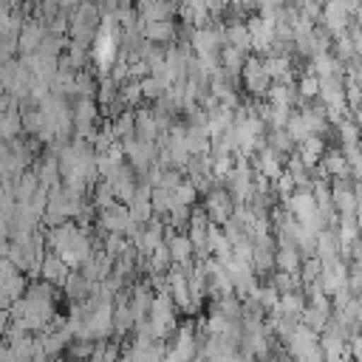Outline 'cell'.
Segmentation results:
<instances>
[{
  "label": "cell",
  "instance_id": "cell-1",
  "mask_svg": "<svg viewBox=\"0 0 362 362\" xmlns=\"http://www.w3.org/2000/svg\"><path fill=\"white\" fill-rule=\"evenodd\" d=\"M175 311H178V308H175L170 291H158V294L153 297V305H150L147 320H150V328H153L156 339H164V337H170V334L178 328Z\"/></svg>",
  "mask_w": 362,
  "mask_h": 362
},
{
  "label": "cell",
  "instance_id": "cell-2",
  "mask_svg": "<svg viewBox=\"0 0 362 362\" xmlns=\"http://www.w3.org/2000/svg\"><path fill=\"white\" fill-rule=\"evenodd\" d=\"M204 212H206V218H209L212 223L223 226V223L232 218V212H235V198H232V192H229L226 187H209V189L204 192Z\"/></svg>",
  "mask_w": 362,
  "mask_h": 362
},
{
  "label": "cell",
  "instance_id": "cell-3",
  "mask_svg": "<svg viewBox=\"0 0 362 362\" xmlns=\"http://www.w3.org/2000/svg\"><path fill=\"white\" fill-rule=\"evenodd\" d=\"M240 79H243V88L252 93V96H266L269 88H272V76L263 65L260 57H246L243 62V71H240Z\"/></svg>",
  "mask_w": 362,
  "mask_h": 362
},
{
  "label": "cell",
  "instance_id": "cell-4",
  "mask_svg": "<svg viewBox=\"0 0 362 362\" xmlns=\"http://www.w3.org/2000/svg\"><path fill=\"white\" fill-rule=\"evenodd\" d=\"M96 223L102 226V232H105V235H124V232H127V226L133 223V218H130V209H127L122 201H116V204H110V206L99 209Z\"/></svg>",
  "mask_w": 362,
  "mask_h": 362
},
{
  "label": "cell",
  "instance_id": "cell-5",
  "mask_svg": "<svg viewBox=\"0 0 362 362\" xmlns=\"http://www.w3.org/2000/svg\"><path fill=\"white\" fill-rule=\"evenodd\" d=\"M226 45L223 40V28H212V25H201L192 31V48L198 57H209V54H221V48Z\"/></svg>",
  "mask_w": 362,
  "mask_h": 362
},
{
  "label": "cell",
  "instance_id": "cell-6",
  "mask_svg": "<svg viewBox=\"0 0 362 362\" xmlns=\"http://www.w3.org/2000/svg\"><path fill=\"white\" fill-rule=\"evenodd\" d=\"M45 34H48V28H45V23H42V20H25V23H23V28H20V34H17L20 57H23V54H34V51H40V45H42Z\"/></svg>",
  "mask_w": 362,
  "mask_h": 362
},
{
  "label": "cell",
  "instance_id": "cell-7",
  "mask_svg": "<svg viewBox=\"0 0 362 362\" xmlns=\"http://www.w3.org/2000/svg\"><path fill=\"white\" fill-rule=\"evenodd\" d=\"M167 246H170V255H173V263L175 266H184V269L192 266L195 246H192V240H189L187 232H167Z\"/></svg>",
  "mask_w": 362,
  "mask_h": 362
},
{
  "label": "cell",
  "instance_id": "cell-8",
  "mask_svg": "<svg viewBox=\"0 0 362 362\" xmlns=\"http://www.w3.org/2000/svg\"><path fill=\"white\" fill-rule=\"evenodd\" d=\"M139 31L147 42H156V45H164V42H173L175 40V23L173 20H139Z\"/></svg>",
  "mask_w": 362,
  "mask_h": 362
},
{
  "label": "cell",
  "instance_id": "cell-9",
  "mask_svg": "<svg viewBox=\"0 0 362 362\" xmlns=\"http://www.w3.org/2000/svg\"><path fill=\"white\" fill-rule=\"evenodd\" d=\"M68 274H71V266H68L57 252H45L42 266H40V277H42V280H48L51 286L62 288V283L68 280Z\"/></svg>",
  "mask_w": 362,
  "mask_h": 362
},
{
  "label": "cell",
  "instance_id": "cell-10",
  "mask_svg": "<svg viewBox=\"0 0 362 362\" xmlns=\"http://www.w3.org/2000/svg\"><path fill=\"white\" fill-rule=\"evenodd\" d=\"M136 328V314L130 308V300L127 294H119L116 297V305H113V334L116 337H124Z\"/></svg>",
  "mask_w": 362,
  "mask_h": 362
},
{
  "label": "cell",
  "instance_id": "cell-11",
  "mask_svg": "<svg viewBox=\"0 0 362 362\" xmlns=\"http://www.w3.org/2000/svg\"><path fill=\"white\" fill-rule=\"evenodd\" d=\"M11 187H14V195H17V204H28L37 192H40V175L34 173V170H23L14 181H11Z\"/></svg>",
  "mask_w": 362,
  "mask_h": 362
},
{
  "label": "cell",
  "instance_id": "cell-12",
  "mask_svg": "<svg viewBox=\"0 0 362 362\" xmlns=\"http://www.w3.org/2000/svg\"><path fill=\"white\" fill-rule=\"evenodd\" d=\"M263 65H266L272 82H291V57L288 54H266Z\"/></svg>",
  "mask_w": 362,
  "mask_h": 362
},
{
  "label": "cell",
  "instance_id": "cell-13",
  "mask_svg": "<svg viewBox=\"0 0 362 362\" xmlns=\"http://www.w3.org/2000/svg\"><path fill=\"white\" fill-rule=\"evenodd\" d=\"M320 170H322V175H331V178H345V175H351V173H348V158H345L342 150H325L322 158H320Z\"/></svg>",
  "mask_w": 362,
  "mask_h": 362
},
{
  "label": "cell",
  "instance_id": "cell-14",
  "mask_svg": "<svg viewBox=\"0 0 362 362\" xmlns=\"http://www.w3.org/2000/svg\"><path fill=\"white\" fill-rule=\"evenodd\" d=\"M181 17H184L187 23H192L195 28L206 25L209 17H212L209 0H184V3H181Z\"/></svg>",
  "mask_w": 362,
  "mask_h": 362
},
{
  "label": "cell",
  "instance_id": "cell-15",
  "mask_svg": "<svg viewBox=\"0 0 362 362\" xmlns=\"http://www.w3.org/2000/svg\"><path fill=\"white\" fill-rule=\"evenodd\" d=\"M294 153L303 158V164L305 167H314L320 158H322V153H325V144H322V136H305L303 141H297V147H294Z\"/></svg>",
  "mask_w": 362,
  "mask_h": 362
},
{
  "label": "cell",
  "instance_id": "cell-16",
  "mask_svg": "<svg viewBox=\"0 0 362 362\" xmlns=\"http://www.w3.org/2000/svg\"><path fill=\"white\" fill-rule=\"evenodd\" d=\"M90 288H93V283L82 274V272H76V269H71V274H68V280L62 283V291H65V297L71 300V303H76V300H85L88 294H90Z\"/></svg>",
  "mask_w": 362,
  "mask_h": 362
},
{
  "label": "cell",
  "instance_id": "cell-17",
  "mask_svg": "<svg viewBox=\"0 0 362 362\" xmlns=\"http://www.w3.org/2000/svg\"><path fill=\"white\" fill-rule=\"evenodd\" d=\"M274 269L300 274V269H303L300 249H297V246H277V249H274Z\"/></svg>",
  "mask_w": 362,
  "mask_h": 362
},
{
  "label": "cell",
  "instance_id": "cell-18",
  "mask_svg": "<svg viewBox=\"0 0 362 362\" xmlns=\"http://www.w3.org/2000/svg\"><path fill=\"white\" fill-rule=\"evenodd\" d=\"M223 40H226V45H235V48H240V51H246L249 54V48H252V34H249V25L246 23H229V25H223Z\"/></svg>",
  "mask_w": 362,
  "mask_h": 362
},
{
  "label": "cell",
  "instance_id": "cell-19",
  "mask_svg": "<svg viewBox=\"0 0 362 362\" xmlns=\"http://www.w3.org/2000/svg\"><path fill=\"white\" fill-rule=\"evenodd\" d=\"M218 57H221V68H223V74H229V76H238V74L243 71V62H246V51H240V48H235V45H223Z\"/></svg>",
  "mask_w": 362,
  "mask_h": 362
},
{
  "label": "cell",
  "instance_id": "cell-20",
  "mask_svg": "<svg viewBox=\"0 0 362 362\" xmlns=\"http://www.w3.org/2000/svg\"><path fill=\"white\" fill-rule=\"evenodd\" d=\"M23 133H25V130H23L20 107H14V110H8V113L0 116V139H3V141H11V139H17V136H23Z\"/></svg>",
  "mask_w": 362,
  "mask_h": 362
},
{
  "label": "cell",
  "instance_id": "cell-21",
  "mask_svg": "<svg viewBox=\"0 0 362 362\" xmlns=\"http://www.w3.org/2000/svg\"><path fill=\"white\" fill-rule=\"evenodd\" d=\"M173 266H175V263H173L170 246H167V240H164V243H158V246L150 252V272H153V274H167Z\"/></svg>",
  "mask_w": 362,
  "mask_h": 362
},
{
  "label": "cell",
  "instance_id": "cell-22",
  "mask_svg": "<svg viewBox=\"0 0 362 362\" xmlns=\"http://www.w3.org/2000/svg\"><path fill=\"white\" fill-rule=\"evenodd\" d=\"M300 274H291V272H272V286L280 291V294H288V291H297L300 288Z\"/></svg>",
  "mask_w": 362,
  "mask_h": 362
},
{
  "label": "cell",
  "instance_id": "cell-23",
  "mask_svg": "<svg viewBox=\"0 0 362 362\" xmlns=\"http://www.w3.org/2000/svg\"><path fill=\"white\" fill-rule=\"evenodd\" d=\"M119 99L124 102V107L139 105V102L144 99V93H141V82H139V79H127V82H122V88H119Z\"/></svg>",
  "mask_w": 362,
  "mask_h": 362
},
{
  "label": "cell",
  "instance_id": "cell-24",
  "mask_svg": "<svg viewBox=\"0 0 362 362\" xmlns=\"http://www.w3.org/2000/svg\"><path fill=\"white\" fill-rule=\"evenodd\" d=\"M173 198H175V204H187V206H195V201H198V187L189 181V178H184L175 189H173Z\"/></svg>",
  "mask_w": 362,
  "mask_h": 362
},
{
  "label": "cell",
  "instance_id": "cell-25",
  "mask_svg": "<svg viewBox=\"0 0 362 362\" xmlns=\"http://www.w3.org/2000/svg\"><path fill=\"white\" fill-rule=\"evenodd\" d=\"M93 345H96V339H74V342L68 345V359H74V362H88L90 354H93Z\"/></svg>",
  "mask_w": 362,
  "mask_h": 362
},
{
  "label": "cell",
  "instance_id": "cell-26",
  "mask_svg": "<svg viewBox=\"0 0 362 362\" xmlns=\"http://www.w3.org/2000/svg\"><path fill=\"white\" fill-rule=\"evenodd\" d=\"M297 90H300V96L303 99H311V96H320V76L311 71V74H305V76H300L297 79Z\"/></svg>",
  "mask_w": 362,
  "mask_h": 362
},
{
  "label": "cell",
  "instance_id": "cell-27",
  "mask_svg": "<svg viewBox=\"0 0 362 362\" xmlns=\"http://www.w3.org/2000/svg\"><path fill=\"white\" fill-rule=\"evenodd\" d=\"M14 274H20V269H17L8 257H0V286H3V283H8Z\"/></svg>",
  "mask_w": 362,
  "mask_h": 362
},
{
  "label": "cell",
  "instance_id": "cell-28",
  "mask_svg": "<svg viewBox=\"0 0 362 362\" xmlns=\"http://www.w3.org/2000/svg\"><path fill=\"white\" fill-rule=\"evenodd\" d=\"M8 325H11V314H8V308H0V337L8 331Z\"/></svg>",
  "mask_w": 362,
  "mask_h": 362
},
{
  "label": "cell",
  "instance_id": "cell-29",
  "mask_svg": "<svg viewBox=\"0 0 362 362\" xmlns=\"http://www.w3.org/2000/svg\"><path fill=\"white\" fill-rule=\"evenodd\" d=\"M283 362H300V359H294V356H288V359H283Z\"/></svg>",
  "mask_w": 362,
  "mask_h": 362
},
{
  "label": "cell",
  "instance_id": "cell-30",
  "mask_svg": "<svg viewBox=\"0 0 362 362\" xmlns=\"http://www.w3.org/2000/svg\"><path fill=\"white\" fill-rule=\"evenodd\" d=\"M65 362H74V359H65Z\"/></svg>",
  "mask_w": 362,
  "mask_h": 362
}]
</instances>
